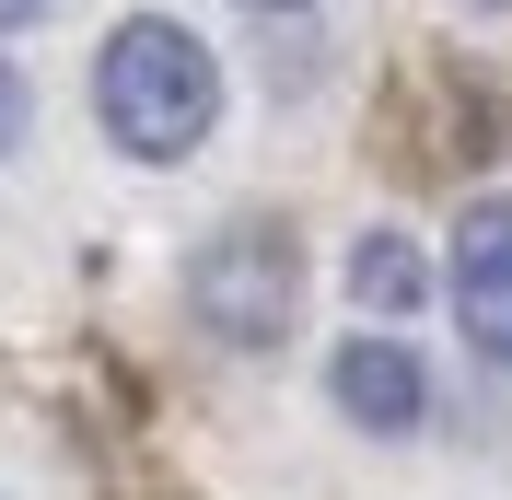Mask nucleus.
<instances>
[{
  "mask_svg": "<svg viewBox=\"0 0 512 500\" xmlns=\"http://www.w3.org/2000/svg\"><path fill=\"white\" fill-rule=\"evenodd\" d=\"M35 12H47V0H0V35H12V24H35Z\"/></svg>",
  "mask_w": 512,
  "mask_h": 500,
  "instance_id": "0eeeda50",
  "label": "nucleus"
},
{
  "mask_svg": "<svg viewBox=\"0 0 512 500\" xmlns=\"http://www.w3.org/2000/svg\"><path fill=\"white\" fill-rule=\"evenodd\" d=\"M256 12H291V0H256Z\"/></svg>",
  "mask_w": 512,
  "mask_h": 500,
  "instance_id": "6e6552de",
  "label": "nucleus"
},
{
  "mask_svg": "<svg viewBox=\"0 0 512 500\" xmlns=\"http://www.w3.org/2000/svg\"><path fill=\"white\" fill-rule=\"evenodd\" d=\"M326 384H338V407H350L361 431H419L431 419V373H419L408 349H384V338H350L326 361Z\"/></svg>",
  "mask_w": 512,
  "mask_h": 500,
  "instance_id": "20e7f679",
  "label": "nucleus"
},
{
  "mask_svg": "<svg viewBox=\"0 0 512 500\" xmlns=\"http://www.w3.org/2000/svg\"><path fill=\"white\" fill-rule=\"evenodd\" d=\"M291 291H303V268H291L280 221H233L222 245H198V314H210L222 338L268 349L291 326Z\"/></svg>",
  "mask_w": 512,
  "mask_h": 500,
  "instance_id": "f03ea898",
  "label": "nucleus"
},
{
  "mask_svg": "<svg viewBox=\"0 0 512 500\" xmlns=\"http://www.w3.org/2000/svg\"><path fill=\"white\" fill-rule=\"evenodd\" d=\"M419 291H431V268H419V245H408V233H361V245H350V303L408 314Z\"/></svg>",
  "mask_w": 512,
  "mask_h": 500,
  "instance_id": "39448f33",
  "label": "nucleus"
},
{
  "mask_svg": "<svg viewBox=\"0 0 512 500\" xmlns=\"http://www.w3.org/2000/svg\"><path fill=\"white\" fill-rule=\"evenodd\" d=\"M94 105H105V140L140 163H175L210 140V117H222V70H210V47H198L187 24H117L94 59Z\"/></svg>",
  "mask_w": 512,
  "mask_h": 500,
  "instance_id": "f257e3e1",
  "label": "nucleus"
},
{
  "mask_svg": "<svg viewBox=\"0 0 512 500\" xmlns=\"http://www.w3.org/2000/svg\"><path fill=\"white\" fill-rule=\"evenodd\" d=\"M454 314L478 361H512V198H478L454 221Z\"/></svg>",
  "mask_w": 512,
  "mask_h": 500,
  "instance_id": "7ed1b4c3",
  "label": "nucleus"
},
{
  "mask_svg": "<svg viewBox=\"0 0 512 500\" xmlns=\"http://www.w3.org/2000/svg\"><path fill=\"white\" fill-rule=\"evenodd\" d=\"M12 140H24V82L0 70V152H12Z\"/></svg>",
  "mask_w": 512,
  "mask_h": 500,
  "instance_id": "423d86ee",
  "label": "nucleus"
}]
</instances>
